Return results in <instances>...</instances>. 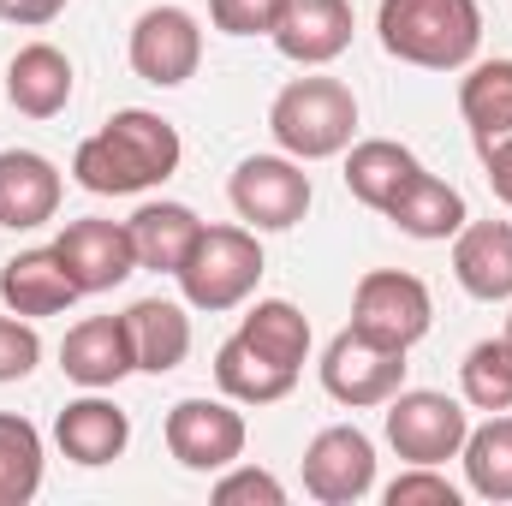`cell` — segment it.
Segmentation results:
<instances>
[{
    "label": "cell",
    "instance_id": "1",
    "mask_svg": "<svg viewBox=\"0 0 512 506\" xmlns=\"http://www.w3.org/2000/svg\"><path fill=\"white\" fill-rule=\"evenodd\" d=\"M185 161V143L179 131L167 126L161 114L149 108H120L96 137L78 143L72 155V179L96 197H137V191H155L179 173Z\"/></svg>",
    "mask_w": 512,
    "mask_h": 506
},
{
    "label": "cell",
    "instance_id": "2",
    "mask_svg": "<svg viewBox=\"0 0 512 506\" xmlns=\"http://www.w3.org/2000/svg\"><path fill=\"white\" fill-rule=\"evenodd\" d=\"M376 36L405 66L459 72V66H471V54L483 42V6L477 0H382Z\"/></svg>",
    "mask_w": 512,
    "mask_h": 506
},
{
    "label": "cell",
    "instance_id": "3",
    "mask_svg": "<svg viewBox=\"0 0 512 506\" xmlns=\"http://www.w3.org/2000/svg\"><path fill=\"white\" fill-rule=\"evenodd\" d=\"M268 131L292 161L346 155L358 131V96L340 78H292L268 108Z\"/></svg>",
    "mask_w": 512,
    "mask_h": 506
},
{
    "label": "cell",
    "instance_id": "4",
    "mask_svg": "<svg viewBox=\"0 0 512 506\" xmlns=\"http://www.w3.org/2000/svg\"><path fill=\"white\" fill-rule=\"evenodd\" d=\"M173 280H179L185 304L203 316L239 310L262 280V245H256L251 227H203V239L191 245V256L179 262Z\"/></svg>",
    "mask_w": 512,
    "mask_h": 506
},
{
    "label": "cell",
    "instance_id": "5",
    "mask_svg": "<svg viewBox=\"0 0 512 506\" xmlns=\"http://www.w3.org/2000/svg\"><path fill=\"white\" fill-rule=\"evenodd\" d=\"M227 197H233V209H239V221L251 233H286V227H298L310 215L316 191H310L304 161H292L280 149V155H245L233 167V179H227Z\"/></svg>",
    "mask_w": 512,
    "mask_h": 506
},
{
    "label": "cell",
    "instance_id": "6",
    "mask_svg": "<svg viewBox=\"0 0 512 506\" xmlns=\"http://www.w3.org/2000/svg\"><path fill=\"white\" fill-rule=\"evenodd\" d=\"M471 435V411L435 387H399L387 399V441L405 465H447Z\"/></svg>",
    "mask_w": 512,
    "mask_h": 506
},
{
    "label": "cell",
    "instance_id": "7",
    "mask_svg": "<svg viewBox=\"0 0 512 506\" xmlns=\"http://www.w3.org/2000/svg\"><path fill=\"white\" fill-rule=\"evenodd\" d=\"M352 328L370 334V340H382V346L411 352V346L435 328V298H429V286H423L417 274H405V268H376V274H364L358 292H352Z\"/></svg>",
    "mask_w": 512,
    "mask_h": 506
},
{
    "label": "cell",
    "instance_id": "8",
    "mask_svg": "<svg viewBox=\"0 0 512 506\" xmlns=\"http://www.w3.org/2000/svg\"><path fill=\"white\" fill-rule=\"evenodd\" d=\"M322 387H328V399H340V405H352V411L387 405V399L405 387V352L370 340V334H358V328L346 322V328L328 340V352H322Z\"/></svg>",
    "mask_w": 512,
    "mask_h": 506
},
{
    "label": "cell",
    "instance_id": "9",
    "mask_svg": "<svg viewBox=\"0 0 512 506\" xmlns=\"http://www.w3.org/2000/svg\"><path fill=\"white\" fill-rule=\"evenodd\" d=\"M245 417L233 411V399H179L167 411V453L197 471V477H215L227 465L245 459Z\"/></svg>",
    "mask_w": 512,
    "mask_h": 506
},
{
    "label": "cell",
    "instance_id": "10",
    "mask_svg": "<svg viewBox=\"0 0 512 506\" xmlns=\"http://www.w3.org/2000/svg\"><path fill=\"white\" fill-rule=\"evenodd\" d=\"M203 66V30L185 6H149L131 24V72L155 90H179Z\"/></svg>",
    "mask_w": 512,
    "mask_h": 506
},
{
    "label": "cell",
    "instance_id": "11",
    "mask_svg": "<svg viewBox=\"0 0 512 506\" xmlns=\"http://www.w3.org/2000/svg\"><path fill=\"white\" fill-rule=\"evenodd\" d=\"M304 489L322 506H358L376 489V441L358 423H334L304 447Z\"/></svg>",
    "mask_w": 512,
    "mask_h": 506
},
{
    "label": "cell",
    "instance_id": "12",
    "mask_svg": "<svg viewBox=\"0 0 512 506\" xmlns=\"http://www.w3.org/2000/svg\"><path fill=\"white\" fill-rule=\"evenodd\" d=\"M54 251L66 262V274L78 280V292H114V286H126L137 274V251H131L126 221H102V215L66 221Z\"/></svg>",
    "mask_w": 512,
    "mask_h": 506
},
{
    "label": "cell",
    "instance_id": "13",
    "mask_svg": "<svg viewBox=\"0 0 512 506\" xmlns=\"http://www.w3.org/2000/svg\"><path fill=\"white\" fill-rule=\"evenodd\" d=\"M66 179L48 155L36 149H0V227L6 233H36L60 215Z\"/></svg>",
    "mask_w": 512,
    "mask_h": 506
},
{
    "label": "cell",
    "instance_id": "14",
    "mask_svg": "<svg viewBox=\"0 0 512 506\" xmlns=\"http://www.w3.org/2000/svg\"><path fill=\"white\" fill-rule=\"evenodd\" d=\"M54 441H60V453H66L72 465L96 471V465H114L131 447V417L114 399H102V387H90L84 399H72V405L54 417Z\"/></svg>",
    "mask_w": 512,
    "mask_h": 506
},
{
    "label": "cell",
    "instance_id": "15",
    "mask_svg": "<svg viewBox=\"0 0 512 506\" xmlns=\"http://www.w3.org/2000/svg\"><path fill=\"white\" fill-rule=\"evenodd\" d=\"M274 48L292 66H328L352 48V0H286Z\"/></svg>",
    "mask_w": 512,
    "mask_h": 506
},
{
    "label": "cell",
    "instance_id": "16",
    "mask_svg": "<svg viewBox=\"0 0 512 506\" xmlns=\"http://www.w3.org/2000/svg\"><path fill=\"white\" fill-rule=\"evenodd\" d=\"M84 292H78V280L66 274V262L60 251L48 245V251H18L0 262V304L12 310V316H24V322H36V316H60V310H72Z\"/></svg>",
    "mask_w": 512,
    "mask_h": 506
},
{
    "label": "cell",
    "instance_id": "17",
    "mask_svg": "<svg viewBox=\"0 0 512 506\" xmlns=\"http://www.w3.org/2000/svg\"><path fill=\"white\" fill-rule=\"evenodd\" d=\"M60 370L78 381V387H114V381H126L131 370H137L126 316H84L78 328H66V340H60Z\"/></svg>",
    "mask_w": 512,
    "mask_h": 506
},
{
    "label": "cell",
    "instance_id": "18",
    "mask_svg": "<svg viewBox=\"0 0 512 506\" xmlns=\"http://www.w3.org/2000/svg\"><path fill=\"white\" fill-rule=\"evenodd\" d=\"M453 280L483 298L507 304L512 298V221H465L453 233Z\"/></svg>",
    "mask_w": 512,
    "mask_h": 506
},
{
    "label": "cell",
    "instance_id": "19",
    "mask_svg": "<svg viewBox=\"0 0 512 506\" xmlns=\"http://www.w3.org/2000/svg\"><path fill=\"white\" fill-rule=\"evenodd\" d=\"M6 102L24 120H54L72 102V60L54 42H24L6 66Z\"/></svg>",
    "mask_w": 512,
    "mask_h": 506
},
{
    "label": "cell",
    "instance_id": "20",
    "mask_svg": "<svg viewBox=\"0 0 512 506\" xmlns=\"http://www.w3.org/2000/svg\"><path fill=\"white\" fill-rule=\"evenodd\" d=\"M126 334L143 376H167L191 358V316L173 298H137L126 310Z\"/></svg>",
    "mask_w": 512,
    "mask_h": 506
},
{
    "label": "cell",
    "instance_id": "21",
    "mask_svg": "<svg viewBox=\"0 0 512 506\" xmlns=\"http://www.w3.org/2000/svg\"><path fill=\"white\" fill-rule=\"evenodd\" d=\"M387 221L405 233V239H423V245H441V239H453L471 215H465V197H459V185H447V179H435V173H411L405 179V191L387 203Z\"/></svg>",
    "mask_w": 512,
    "mask_h": 506
},
{
    "label": "cell",
    "instance_id": "22",
    "mask_svg": "<svg viewBox=\"0 0 512 506\" xmlns=\"http://www.w3.org/2000/svg\"><path fill=\"white\" fill-rule=\"evenodd\" d=\"M131 251H137V268H155V274H179V262L191 256V245L203 239V221L197 209L185 203H143L126 221Z\"/></svg>",
    "mask_w": 512,
    "mask_h": 506
},
{
    "label": "cell",
    "instance_id": "23",
    "mask_svg": "<svg viewBox=\"0 0 512 506\" xmlns=\"http://www.w3.org/2000/svg\"><path fill=\"white\" fill-rule=\"evenodd\" d=\"M215 381H221V393H227L233 405H274V399H286V393L298 387V370L274 364L268 352H256L245 334H233V340H221V352H215Z\"/></svg>",
    "mask_w": 512,
    "mask_h": 506
},
{
    "label": "cell",
    "instance_id": "24",
    "mask_svg": "<svg viewBox=\"0 0 512 506\" xmlns=\"http://www.w3.org/2000/svg\"><path fill=\"white\" fill-rule=\"evenodd\" d=\"M417 167H423V161H417L405 143H393V137H364V143H352V155H346V191H352L364 209L387 215V203L405 191V179H411Z\"/></svg>",
    "mask_w": 512,
    "mask_h": 506
},
{
    "label": "cell",
    "instance_id": "25",
    "mask_svg": "<svg viewBox=\"0 0 512 506\" xmlns=\"http://www.w3.org/2000/svg\"><path fill=\"white\" fill-rule=\"evenodd\" d=\"M459 465H465V489L477 501H512V417L507 411H495L483 429L465 435Z\"/></svg>",
    "mask_w": 512,
    "mask_h": 506
},
{
    "label": "cell",
    "instance_id": "26",
    "mask_svg": "<svg viewBox=\"0 0 512 506\" xmlns=\"http://www.w3.org/2000/svg\"><path fill=\"white\" fill-rule=\"evenodd\" d=\"M459 114H465V126L477 137V149L495 143V137H507L512 131V60H483V66L465 72Z\"/></svg>",
    "mask_w": 512,
    "mask_h": 506
},
{
    "label": "cell",
    "instance_id": "27",
    "mask_svg": "<svg viewBox=\"0 0 512 506\" xmlns=\"http://www.w3.org/2000/svg\"><path fill=\"white\" fill-rule=\"evenodd\" d=\"M239 334L286 370H304V358H310V316L286 298H256L251 316L239 322Z\"/></svg>",
    "mask_w": 512,
    "mask_h": 506
},
{
    "label": "cell",
    "instance_id": "28",
    "mask_svg": "<svg viewBox=\"0 0 512 506\" xmlns=\"http://www.w3.org/2000/svg\"><path fill=\"white\" fill-rule=\"evenodd\" d=\"M42 489V435L30 417L0 411V506H24Z\"/></svg>",
    "mask_w": 512,
    "mask_h": 506
},
{
    "label": "cell",
    "instance_id": "29",
    "mask_svg": "<svg viewBox=\"0 0 512 506\" xmlns=\"http://www.w3.org/2000/svg\"><path fill=\"white\" fill-rule=\"evenodd\" d=\"M459 387H465V405L471 411H512V340H477L459 364Z\"/></svg>",
    "mask_w": 512,
    "mask_h": 506
},
{
    "label": "cell",
    "instance_id": "30",
    "mask_svg": "<svg viewBox=\"0 0 512 506\" xmlns=\"http://www.w3.org/2000/svg\"><path fill=\"white\" fill-rule=\"evenodd\" d=\"M215 501L221 506H286V483L274 477V471H256V465H227L221 471V483H215Z\"/></svg>",
    "mask_w": 512,
    "mask_h": 506
},
{
    "label": "cell",
    "instance_id": "31",
    "mask_svg": "<svg viewBox=\"0 0 512 506\" xmlns=\"http://www.w3.org/2000/svg\"><path fill=\"white\" fill-rule=\"evenodd\" d=\"M280 12H286V0H209L215 30H227V36H274Z\"/></svg>",
    "mask_w": 512,
    "mask_h": 506
},
{
    "label": "cell",
    "instance_id": "32",
    "mask_svg": "<svg viewBox=\"0 0 512 506\" xmlns=\"http://www.w3.org/2000/svg\"><path fill=\"white\" fill-rule=\"evenodd\" d=\"M387 506H459V489L435 465H411L405 477L387 483Z\"/></svg>",
    "mask_w": 512,
    "mask_h": 506
},
{
    "label": "cell",
    "instance_id": "33",
    "mask_svg": "<svg viewBox=\"0 0 512 506\" xmlns=\"http://www.w3.org/2000/svg\"><path fill=\"white\" fill-rule=\"evenodd\" d=\"M42 364V340L24 316H0V381H24Z\"/></svg>",
    "mask_w": 512,
    "mask_h": 506
},
{
    "label": "cell",
    "instance_id": "34",
    "mask_svg": "<svg viewBox=\"0 0 512 506\" xmlns=\"http://www.w3.org/2000/svg\"><path fill=\"white\" fill-rule=\"evenodd\" d=\"M477 155H483V179H489V191L512 209V131L507 137H495V143H483Z\"/></svg>",
    "mask_w": 512,
    "mask_h": 506
},
{
    "label": "cell",
    "instance_id": "35",
    "mask_svg": "<svg viewBox=\"0 0 512 506\" xmlns=\"http://www.w3.org/2000/svg\"><path fill=\"white\" fill-rule=\"evenodd\" d=\"M60 12H66V0H0V18H6V24H24V30L54 24Z\"/></svg>",
    "mask_w": 512,
    "mask_h": 506
},
{
    "label": "cell",
    "instance_id": "36",
    "mask_svg": "<svg viewBox=\"0 0 512 506\" xmlns=\"http://www.w3.org/2000/svg\"><path fill=\"white\" fill-rule=\"evenodd\" d=\"M507 340H512V316H507Z\"/></svg>",
    "mask_w": 512,
    "mask_h": 506
}]
</instances>
